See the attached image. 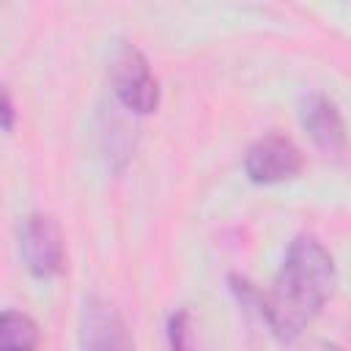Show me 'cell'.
<instances>
[{
	"label": "cell",
	"instance_id": "cell-1",
	"mask_svg": "<svg viewBox=\"0 0 351 351\" xmlns=\"http://www.w3.org/2000/svg\"><path fill=\"white\" fill-rule=\"evenodd\" d=\"M337 282L335 261L315 236H296L280 263L261 318L285 340L296 337L329 302Z\"/></svg>",
	"mask_w": 351,
	"mask_h": 351
},
{
	"label": "cell",
	"instance_id": "cell-2",
	"mask_svg": "<svg viewBox=\"0 0 351 351\" xmlns=\"http://www.w3.org/2000/svg\"><path fill=\"white\" fill-rule=\"evenodd\" d=\"M110 82H112V93L115 99L137 112V115H148L156 110L159 104V82L145 60V55L132 47L123 44L115 58H112V69H110Z\"/></svg>",
	"mask_w": 351,
	"mask_h": 351
},
{
	"label": "cell",
	"instance_id": "cell-3",
	"mask_svg": "<svg viewBox=\"0 0 351 351\" xmlns=\"http://www.w3.org/2000/svg\"><path fill=\"white\" fill-rule=\"evenodd\" d=\"M19 252L25 269L33 277L49 280L60 274L66 261L60 225L49 214H27L19 225Z\"/></svg>",
	"mask_w": 351,
	"mask_h": 351
},
{
	"label": "cell",
	"instance_id": "cell-4",
	"mask_svg": "<svg viewBox=\"0 0 351 351\" xmlns=\"http://www.w3.org/2000/svg\"><path fill=\"white\" fill-rule=\"evenodd\" d=\"M302 151L296 143L280 132L263 134L244 154V173L255 184H280L302 173Z\"/></svg>",
	"mask_w": 351,
	"mask_h": 351
},
{
	"label": "cell",
	"instance_id": "cell-5",
	"mask_svg": "<svg viewBox=\"0 0 351 351\" xmlns=\"http://www.w3.org/2000/svg\"><path fill=\"white\" fill-rule=\"evenodd\" d=\"M80 346L82 351H134L132 335L121 313L104 299H88L80 318Z\"/></svg>",
	"mask_w": 351,
	"mask_h": 351
},
{
	"label": "cell",
	"instance_id": "cell-6",
	"mask_svg": "<svg viewBox=\"0 0 351 351\" xmlns=\"http://www.w3.org/2000/svg\"><path fill=\"white\" fill-rule=\"evenodd\" d=\"M299 121L313 143L326 154H340L346 148V123L337 104L324 93H307L299 104Z\"/></svg>",
	"mask_w": 351,
	"mask_h": 351
},
{
	"label": "cell",
	"instance_id": "cell-7",
	"mask_svg": "<svg viewBox=\"0 0 351 351\" xmlns=\"http://www.w3.org/2000/svg\"><path fill=\"white\" fill-rule=\"evenodd\" d=\"M38 326L30 315L19 310L0 313V351H36Z\"/></svg>",
	"mask_w": 351,
	"mask_h": 351
},
{
	"label": "cell",
	"instance_id": "cell-8",
	"mask_svg": "<svg viewBox=\"0 0 351 351\" xmlns=\"http://www.w3.org/2000/svg\"><path fill=\"white\" fill-rule=\"evenodd\" d=\"M167 337H170V351H195V346H192V324H189V313L186 310H178V313L170 315Z\"/></svg>",
	"mask_w": 351,
	"mask_h": 351
},
{
	"label": "cell",
	"instance_id": "cell-9",
	"mask_svg": "<svg viewBox=\"0 0 351 351\" xmlns=\"http://www.w3.org/2000/svg\"><path fill=\"white\" fill-rule=\"evenodd\" d=\"M14 123H16V110H14L11 93L0 85V129H3V132H11Z\"/></svg>",
	"mask_w": 351,
	"mask_h": 351
},
{
	"label": "cell",
	"instance_id": "cell-10",
	"mask_svg": "<svg viewBox=\"0 0 351 351\" xmlns=\"http://www.w3.org/2000/svg\"><path fill=\"white\" fill-rule=\"evenodd\" d=\"M326 351H340V348H335V346H329V348H326Z\"/></svg>",
	"mask_w": 351,
	"mask_h": 351
}]
</instances>
